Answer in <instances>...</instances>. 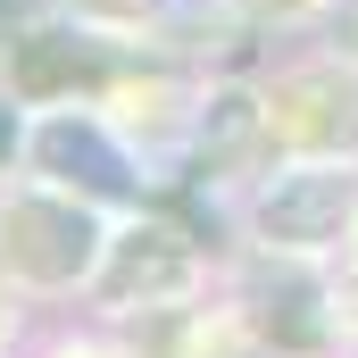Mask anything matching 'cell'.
Masks as SVG:
<instances>
[{"label":"cell","instance_id":"6da1fadb","mask_svg":"<svg viewBox=\"0 0 358 358\" xmlns=\"http://www.w3.org/2000/svg\"><path fill=\"white\" fill-rule=\"evenodd\" d=\"M242 234L259 259L334 267L358 234V159H275L242 192Z\"/></svg>","mask_w":358,"mask_h":358},{"label":"cell","instance_id":"7a4b0ae2","mask_svg":"<svg viewBox=\"0 0 358 358\" xmlns=\"http://www.w3.org/2000/svg\"><path fill=\"white\" fill-rule=\"evenodd\" d=\"M108 259V225L100 200L67 192V183H17L0 200V275L25 292H76Z\"/></svg>","mask_w":358,"mask_h":358},{"label":"cell","instance_id":"3957f363","mask_svg":"<svg viewBox=\"0 0 358 358\" xmlns=\"http://www.w3.org/2000/svg\"><path fill=\"white\" fill-rule=\"evenodd\" d=\"M117 76H125L117 34L84 25L76 8H67V17H34V25H17V34H0V92H8V100H25V108H92Z\"/></svg>","mask_w":358,"mask_h":358},{"label":"cell","instance_id":"277c9868","mask_svg":"<svg viewBox=\"0 0 358 358\" xmlns=\"http://www.w3.org/2000/svg\"><path fill=\"white\" fill-rule=\"evenodd\" d=\"M275 159H358V50H300L267 76Z\"/></svg>","mask_w":358,"mask_h":358},{"label":"cell","instance_id":"5b68a950","mask_svg":"<svg viewBox=\"0 0 358 358\" xmlns=\"http://www.w3.org/2000/svg\"><path fill=\"white\" fill-rule=\"evenodd\" d=\"M25 150H34V167L50 183H67L84 200H142V183H150V159L92 108H42Z\"/></svg>","mask_w":358,"mask_h":358},{"label":"cell","instance_id":"8992f818","mask_svg":"<svg viewBox=\"0 0 358 358\" xmlns=\"http://www.w3.org/2000/svg\"><path fill=\"white\" fill-rule=\"evenodd\" d=\"M192 283H200V250H192V234H176L167 217L117 225L108 234V259L92 275V292L108 308H159V300H183Z\"/></svg>","mask_w":358,"mask_h":358},{"label":"cell","instance_id":"52a82bcc","mask_svg":"<svg viewBox=\"0 0 358 358\" xmlns=\"http://www.w3.org/2000/svg\"><path fill=\"white\" fill-rule=\"evenodd\" d=\"M84 25H100V34H150V25H167L176 17V0H67Z\"/></svg>","mask_w":358,"mask_h":358},{"label":"cell","instance_id":"ba28073f","mask_svg":"<svg viewBox=\"0 0 358 358\" xmlns=\"http://www.w3.org/2000/svg\"><path fill=\"white\" fill-rule=\"evenodd\" d=\"M25 134H34V125H25V100H8V92H0V167L25 150Z\"/></svg>","mask_w":358,"mask_h":358},{"label":"cell","instance_id":"9c48e42d","mask_svg":"<svg viewBox=\"0 0 358 358\" xmlns=\"http://www.w3.org/2000/svg\"><path fill=\"white\" fill-rule=\"evenodd\" d=\"M334 358H358V300H342V342H334Z\"/></svg>","mask_w":358,"mask_h":358}]
</instances>
